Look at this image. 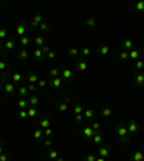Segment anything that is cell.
I'll list each match as a JSON object with an SVG mask.
<instances>
[{"mask_svg":"<svg viewBox=\"0 0 144 161\" xmlns=\"http://www.w3.org/2000/svg\"><path fill=\"white\" fill-rule=\"evenodd\" d=\"M127 128H128L130 135H137V134H138V124H137V121H135V119H131V121L128 122Z\"/></svg>","mask_w":144,"mask_h":161,"instance_id":"cell-3","label":"cell"},{"mask_svg":"<svg viewBox=\"0 0 144 161\" xmlns=\"http://www.w3.org/2000/svg\"><path fill=\"white\" fill-rule=\"evenodd\" d=\"M62 81H64V79H62V78H59V76H58V78H53V79L51 81V85H52V88H55V89H59V88L62 86Z\"/></svg>","mask_w":144,"mask_h":161,"instance_id":"cell-16","label":"cell"},{"mask_svg":"<svg viewBox=\"0 0 144 161\" xmlns=\"http://www.w3.org/2000/svg\"><path fill=\"white\" fill-rule=\"evenodd\" d=\"M131 161H144V152L143 151H135L133 155H131Z\"/></svg>","mask_w":144,"mask_h":161,"instance_id":"cell-12","label":"cell"},{"mask_svg":"<svg viewBox=\"0 0 144 161\" xmlns=\"http://www.w3.org/2000/svg\"><path fill=\"white\" fill-rule=\"evenodd\" d=\"M143 75H144V69H143Z\"/></svg>","mask_w":144,"mask_h":161,"instance_id":"cell-62","label":"cell"},{"mask_svg":"<svg viewBox=\"0 0 144 161\" xmlns=\"http://www.w3.org/2000/svg\"><path fill=\"white\" fill-rule=\"evenodd\" d=\"M12 81H13V84H20L23 81V76L19 72H15V73H12Z\"/></svg>","mask_w":144,"mask_h":161,"instance_id":"cell-25","label":"cell"},{"mask_svg":"<svg viewBox=\"0 0 144 161\" xmlns=\"http://www.w3.org/2000/svg\"><path fill=\"white\" fill-rule=\"evenodd\" d=\"M143 52H144V48H143Z\"/></svg>","mask_w":144,"mask_h":161,"instance_id":"cell-63","label":"cell"},{"mask_svg":"<svg viewBox=\"0 0 144 161\" xmlns=\"http://www.w3.org/2000/svg\"><path fill=\"white\" fill-rule=\"evenodd\" d=\"M82 115H84L87 119H92L94 115H95V111H94L92 108H88V109H85V111L82 112Z\"/></svg>","mask_w":144,"mask_h":161,"instance_id":"cell-22","label":"cell"},{"mask_svg":"<svg viewBox=\"0 0 144 161\" xmlns=\"http://www.w3.org/2000/svg\"><path fill=\"white\" fill-rule=\"evenodd\" d=\"M43 135H46V137H52L53 135V129L49 127V128H46L45 131H43Z\"/></svg>","mask_w":144,"mask_h":161,"instance_id":"cell-46","label":"cell"},{"mask_svg":"<svg viewBox=\"0 0 144 161\" xmlns=\"http://www.w3.org/2000/svg\"><path fill=\"white\" fill-rule=\"evenodd\" d=\"M43 145H45L46 148H51V147H52V141H51V139H45Z\"/></svg>","mask_w":144,"mask_h":161,"instance_id":"cell-55","label":"cell"},{"mask_svg":"<svg viewBox=\"0 0 144 161\" xmlns=\"http://www.w3.org/2000/svg\"><path fill=\"white\" fill-rule=\"evenodd\" d=\"M15 33L18 35V36H26V23L22 20V22H19L18 23V26H16V29H15Z\"/></svg>","mask_w":144,"mask_h":161,"instance_id":"cell-2","label":"cell"},{"mask_svg":"<svg viewBox=\"0 0 144 161\" xmlns=\"http://www.w3.org/2000/svg\"><path fill=\"white\" fill-rule=\"evenodd\" d=\"M134 81H135V85H138V86H143V85H144V75H143V72H138V73H135V76H134Z\"/></svg>","mask_w":144,"mask_h":161,"instance_id":"cell-14","label":"cell"},{"mask_svg":"<svg viewBox=\"0 0 144 161\" xmlns=\"http://www.w3.org/2000/svg\"><path fill=\"white\" fill-rule=\"evenodd\" d=\"M121 46L124 48V51H133L134 49V42L130 39V38H124L122 40H121Z\"/></svg>","mask_w":144,"mask_h":161,"instance_id":"cell-6","label":"cell"},{"mask_svg":"<svg viewBox=\"0 0 144 161\" xmlns=\"http://www.w3.org/2000/svg\"><path fill=\"white\" fill-rule=\"evenodd\" d=\"M18 106H19V109H26V108L29 106V102H28V99H25V98H20V99L18 101Z\"/></svg>","mask_w":144,"mask_h":161,"instance_id":"cell-26","label":"cell"},{"mask_svg":"<svg viewBox=\"0 0 144 161\" xmlns=\"http://www.w3.org/2000/svg\"><path fill=\"white\" fill-rule=\"evenodd\" d=\"M98 154H99V157L107 158V157L110 155V148H108V147H99V148H98Z\"/></svg>","mask_w":144,"mask_h":161,"instance_id":"cell-17","label":"cell"},{"mask_svg":"<svg viewBox=\"0 0 144 161\" xmlns=\"http://www.w3.org/2000/svg\"><path fill=\"white\" fill-rule=\"evenodd\" d=\"M2 49H3V45H2V43H0V51H2Z\"/></svg>","mask_w":144,"mask_h":161,"instance_id":"cell-61","label":"cell"},{"mask_svg":"<svg viewBox=\"0 0 144 161\" xmlns=\"http://www.w3.org/2000/svg\"><path fill=\"white\" fill-rule=\"evenodd\" d=\"M59 73H61V69H58V68H51V69H49V76H51L52 79H53V78H58Z\"/></svg>","mask_w":144,"mask_h":161,"instance_id":"cell-27","label":"cell"},{"mask_svg":"<svg viewBox=\"0 0 144 161\" xmlns=\"http://www.w3.org/2000/svg\"><path fill=\"white\" fill-rule=\"evenodd\" d=\"M26 112H28V117H29V118H35V117L39 115V109H38L36 106H29V108L26 109Z\"/></svg>","mask_w":144,"mask_h":161,"instance_id":"cell-11","label":"cell"},{"mask_svg":"<svg viewBox=\"0 0 144 161\" xmlns=\"http://www.w3.org/2000/svg\"><path fill=\"white\" fill-rule=\"evenodd\" d=\"M56 109H58V111H61V112H66V111H68V104H66V102H64V101L56 102Z\"/></svg>","mask_w":144,"mask_h":161,"instance_id":"cell-21","label":"cell"},{"mask_svg":"<svg viewBox=\"0 0 144 161\" xmlns=\"http://www.w3.org/2000/svg\"><path fill=\"white\" fill-rule=\"evenodd\" d=\"M45 36L43 35H36V38H35V45L38 46V48H42V46H45Z\"/></svg>","mask_w":144,"mask_h":161,"instance_id":"cell-13","label":"cell"},{"mask_svg":"<svg viewBox=\"0 0 144 161\" xmlns=\"http://www.w3.org/2000/svg\"><path fill=\"white\" fill-rule=\"evenodd\" d=\"M33 20H35L36 23H39V25H41V23L43 22V18H42V15H41V13H36V15L33 16Z\"/></svg>","mask_w":144,"mask_h":161,"instance_id":"cell-43","label":"cell"},{"mask_svg":"<svg viewBox=\"0 0 144 161\" xmlns=\"http://www.w3.org/2000/svg\"><path fill=\"white\" fill-rule=\"evenodd\" d=\"M39 127H41L42 129L49 128V127H51V119H49L48 117H42V118H41V121H39Z\"/></svg>","mask_w":144,"mask_h":161,"instance_id":"cell-9","label":"cell"},{"mask_svg":"<svg viewBox=\"0 0 144 161\" xmlns=\"http://www.w3.org/2000/svg\"><path fill=\"white\" fill-rule=\"evenodd\" d=\"M102 141H104L102 134H101V132H95V135L92 137V142H94V144H97V145H99Z\"/></svg>","mask_w":144,"mask_h":161,"instance_id":"cell-23","label":"cell"},{"mask_svg":"<svg viewBox=\"0 0 144 161\" xmlns=\"http://www.w3.org/2000/svg\"><path fill=\"white\" fill-rule=\"evenodd\" d=\"M0 161H9V155L2 152V154H0Z\"/></svg>","mask_w":144,"mask_h":161,"instance_id":"cell-53","label":"cell"},{"mask_svg":"<svg viewBox=\"0 0 144 161\" xmlns=\"http://www.w3.org/2000/svg\"><path fill=\"white\" fill-rule=\"evenodd\" d=\"M81 53H82V56H89V55H91V49H89L88 46H84V48L81 49Z\"/></svg>","mask_w":144,"mask_h":161,"instance_id":"cell-40","label":"cell"},{"mask_svg":"<svg viewBox=\"0 0 144 161\" xmlns=\"http://www.w3.org/2000/svg\"><path fill=\"white\" fill-rule=\"evenodd\" d=\"M81 135L84 137V139H89L95 135V131L92 129V127H84L81 131Z\"/></svg>","mask_w":144,"mask_h":161,"instance_id":"cell-4","label":"cell"},{"mask_svg":"<svg viewBox=\"0 0 144 161\" xmlns=\"http://www.w3.org/2000/svg\"><path fill=\"white\" fill-rule=\"evenodd\" d=\"M95 161H105V158H102V157H98Z\"/></svg>","mask_w":144,"mask_h":161,"instance_id":"cell-57","label":"cell"},{"mask_svg":"<svg viewBox=\"0 0 144 161\" xmlns=\"http://www.w3.org/2000/svg\"><path fill=\"white\" fill-rule=\"evenodd\" d=\"M61 76H62V79H64V81H71V79L74 78V72H72V69L65 68V69H62V71H61Z\"/></svg>","mask_w":144,"mask_h":161,"instance_id":"cell-7","label":"cell"},{"mask_svg":"<svg viewBox=\"0 0 144 161\" xmlns=\"http://www.w3.org/2000/svg\"><path fill=\"white\" fill-rule=\"evenodd\" d=\"M42 137H43V131H42V128H38V129L33 131V138H35V139H41Z\"/></svg>","mask_w":144,"mask_h":161,"instance_id":"cell-31","label":"cell"},{"mask_svg":"<svg viewBox=\"0 0 144 161\" xmlns=\"http://www.w3.org/2000/svg\"><path fill=\"white\" fill-rule=\"evenodd\" d=\"M128 53H130V59H133V61H135V62L141 58V51H140V49H133V51H130Z\"/></svg>","mask_w":144,"mask_h":161,"instance_id":"cell-8","label":"cell"},{"mask_svg":"<svg viewBox=\"0 0 144 161\" xmlns=\"http://www.w3.org/2000/svg\"><path fill=\"white\" fill-rule=\"evenodd\" d=\"M82 119H84V115H82V114H79V115H75V117H74V121H75V122H81Z\"/></svg>","mask_w":144,"mask_h":161,"instance_id":"cell-52","label":"cell"},{"mask_svg":"<svg viewBox=\"0 0 144 161\" xmlns=\"http://www.w3.org/2000/svg\"><path fill=\"white\" fill-rule=\"evenodd\" d=\"M33 56H35V59H36L38 62H41V61L43 59L45 55L42 53V49H41V48H36V49L33 51Z\"/></svg>","mask_w":144,"mask_h":161,"instance_id":"cell-18","label":"cell"},{"mask_svg":"<svg viewBox=\"0 0 144 161\" xmlns=\"http://www.w3.org/2000/svg\"><path fill=\"white\" fill-rule=\"evenodd\" d=\"M135 10L137 12H144V0H141V2H138L135 5Z\"/></svg>","mask_w":144,"mask_h":161,"instance_id":"cell-39","label":"cell"},{"mask_svg":"<svg viewBox=\"0 0 144 161\" xmlns=\"http://www.w3.org/2000/svg\"><path fill=\"white\" fill-rule=\"evenodd\" d=\"M15 45H16L15 39H7V40L3 43V48H5L6 51H12V49H15Z\"/></svg>","mask_w":144,"mask_h":161,"instance_id":"cell-15","label":"cell"},{"mask_svg":"<svg viewBox=\"0 0 144 161\" xmlns=\"http://www.w3.org/2000/svg\"><path fill=\"white\" fill-rule=\"evenodd\" d=\"M2 91H3V85H2V84H0V92H2Z\"/></svg>","mask_w":144,"mask_h":161,"instance_id":"cell-60","label":"cell"},{"mask_svg":"<svg viewBox=\"0 0 144 161\" xmlns=\"http://www.w3.org/2000/svg\"><path fill=\"white\" fill-rule=\"evenodd\" d=\"M46 56H48L49 59H55V58H56V53H55V52H53V51L51 49V51H49V53H48Z\"/></svg>","mask_w":144,"mask_h":161,"instance_id":"cell-54","label":"cell"},{"mask_svg":"<svg viewBox=\"0 0 144 161\" xmlns=\"http://www.w3.org/2000/svg\"><path fill=\"white\" fill-rule=\"evenodd\" d=\"M6 68H7V63H6L5 59H2V61H0V71H5Z\"/></svg>","mask_w":144,"mask_h":161,"instance_id":"cell-48","label":"cell"},{"mask_svg":"<svg viewBox=\"0 0 144 161\" xmlns=\"http://www.w3.org/2000/svg\"><path fill=\"white\" fill-rule=\"evenodd\" d=\"M38 86H39V88H45V86H46V81H45V79H39V81H38Z\"/></svg>","mask_w":144,"mask_h":161,"instance_id":"cell-51","label":"cell"},{"mask_svg":"<svg viewBox=\"0 0 144 161\" xmlns=\"http://www.w3.org/2000/svg\"><path fill=\"white\" fill-rule=\"evenodd\" d=\"M48 157H49V160H56L58 158V151L56 150H49L48 151Z\"/></svg>","mask_w":144,"mask_h":161,"instance_id":"cell-34","label":"cell"},{"mask_svg":"<svg viewBox=\"0 0 144 161\" xmlns=\"http://www.w3.org/2000/svg\"><path fill=\"white\" fill-rule=\"evenodd\" d=\"M108 52H110V46H108V45H102V46L99 48V55L105 56Z\"/></svg>","mask_w":144,"mask_h":161,"instance_id":"cell-32","label":"cell"},{"mask_svg":"<svg viewBox=\"0 0 144 161\" xmlns=\"http://www.w3.org/2000/svg\"><path fill=\"white\" fill-rule=\"evenodd\" d=\"M28 102H29V106H38V104L41 102V99H39L38 95H30L28 98Z\"/></svg>","mask_w":144,"mask_h":161,"instance_id":"cell-10","label":"cell"},{"mask_svg":"<svg viewBox=\"0 0 144 161\" xmlns=\"http://www.w3.org/2000/svg\"><path fill=\"white\" fill-rule=\"evenodd\" d=\"M118 58H120L121 61H127V59H130V53H128L127 51H122V52H120Z\"/></svg>","mask_w":144,"mask_h":161,"instance_id":"cell-35","label":"cell"},{"mask_svg":"<svg viewBox=\"0 0 144 161\" xmlns=\"http://www.w3.org/2000/svg\"><path fill=\"white\" fill-rule=\"evenodd\" d=\"M2 152H3V145L0 144V154H2Z\"/></svg>","mask_w":144,"mask_h":161,"instance_id":"cell-59","label":"cell"},{"mask_svg":"<svg viewBox=\"0 0 144 161\" xmlns=\"http://www.w3.org/2000/svg\"><path fill=\"white\" fill-rule=\"evenodd\" d=\"M6 38H7V29L0 28V40H2V39H6Z\"/></svg>","mask_w":144,"mask_h":161,"instance_id":"cell-42","label":"cell"},{"mask_svg":"<svg viewBox=\"0 0 144 161\" xmlns=\"http://www.w3.org/2000/svg\"><path fill=\"white\" fill-rule=\"evenodd\" d=\"M135 68H137L138 71H143V69H144V61H143V59H138V61L135 62Z\"/></svg>","mask_w":144,"mask_h":161,"instance_id":"cell-41","label":"cell"},{"mask_svg":"<svg viewBox=\"0 0 144 161\" xmlns=\"http://www.w3.org/2000/svg\"><path fill=\"white\" fill-rule=\"evenodd\" d=\"M72 111H74V115H79V114H82V112H84V108H82V105H81V104H75V105H74V108H72Z\"/></svg>","mask_w":144,"mask_h":161,"instance_id":"cell-28","label":"cell"},{"mask_svg":"<svg viewBox=\"0 0 144 161\" xmlns=\"http://www.w3.org/2000/svg\"><path fill=\"white\" fill-rule=\"evenodd\" d=\"M38 26H39V23H36L35 20H32V22H30V28H32V29H36Z\"/></svg>","mask_w":144,"mask_h":161,"instance_id":"cell-56","label":"cell"},{"mask_svg":"<svg viewBox=\"0 0 144 161\" xmlns=\"http://www.w3.org/2000/svg\"><path fill=\"white\" fill-rule=\"evenodd\" d=\"M41 49H42V53H43V55H48V53H49V51H51V46L45 45V46H42Z\"/></svg>","mask_w":144,"mask_h":161,"instance_id":"cell-47","label":"cell"},{"mask_svg":"<svg viewBox=\"0 0 144 161\" xmlns=\"http://www.w3.org/2000/svg\"><path fill=\"white\" fill-rule=\"evenodd\" d=\"M39 29H41L42 32H48V30H49V25H48L46 22H42V23L39 25Z\"/></svg>","mask_w":144,"mask_h":161,"instance_id":"cell-44","label":"cell"},{"mask_svg":"<svg viewBox=\"0 0 144 161\" xmlns=\"http://www.w3.org/2000/svg\"><path fill=\"white\" fill-rule=\"evenodd\" d=\"M91 127H92V129H94L95 132H99V129H101V124H99V122H97V121H95V122H92V125H91Z\"/></svg>","mask_w":144,"mask_h":161,"instance_id":"cell-45","label":"cell"},{"mask_svg":"<svg viewBox=\"0 0 144 161\" xmlns=\"http://www.w3.org/2000/svg\"><path fill=\"white\" fill-rule=\"evenodd\" d=\"M97 160V157L94 155V154H88L87 157H85V161H95Z\"/></svg>","mask_w":144,"mask_h":161,"instance_id":"cell-50","label":"cell"},{"mask_svg":"<svg viewBox=\"0 0 144 161\" xmlns=\"http://www.w3.org/2000/svg\"><path fill=\"white\" fill-rule=\"evenodd\" d=\"M19 42H20V45H22V46H28V45L30 43V39H29L28 36H22Z\"/></svg>","mask_w":144,"mask_h":161,"instance_id":"cell-36","label":"cell"},{"mask_svg":"<svg viewBox=\"0 0 144 161\" xmlns=\"http://www.w3.org/2000/svg\"><path fill=\"white\" fill-rule=\"evenodd\" d=\"M76 68H78V71L84 72V71H87V69H88V63H87L85 61H79V62H78V65H76Z\"/></svg>","mask_w":144,"mask_h":161,"instance_id":"cell-29","label":"cell"},{"mask_svg":"<svg viewBox=\"0 0 144 161\" xmlns=\"http://www.w3.org/2000/svg\"><path fill=\"white\" fill-rule=\"evenodd\" d=\"M3 92H5L6 95H13V94L16 92L15 84H13V82H6V84L3 85Z\"/></svg>","mask_w":144,"mask_h":161,"instance_id":"cell-5","label":"cell"},{"mask_svg":"<svg viewBox=\"0 0 144 161\" xmlns=\"http://www.w3.org/2000/svg\"><path fill=\"white\" fill-rule=\"evenodd\" d=\"M18 94H19L22 98H25V96L29 94V91H28V86H19V88H18Z\"/></svg>","mask_w":144,"mask_h":161,"instance_id":"cell-30","label":"cell"},{"mask_svg":"<svg viewBox=\"0 0 144 161\" xmlns=\"http://www.w3.org/2000/svg\"><path fill=\"white\" fill-rule=\"evenodd\" d=\"M85 26H88V28H94V26H97V19H95L94 16H89V18L85 20Z\"/></svg>","mask_w":144,"mask_h":161,"instance_id":"cell-24","label":"cell"},{"mask_svg":"<svg viewBox=\"0 0 144 161\" xmlns=\"http://www.w3.org/2000/svg\"><path fill=\"white\" fill-rule=\"evenodd\" d=\"M117 134H118V138H120V141H121V142L127 144V142H130V141H131V138H130V132H128V128H127V125H125L124 122H118V124H117Z\"/></svg>","mask_w":144,"mask_h":161,"instance_id":"cell-1","label":"cell"},{"mask_svg":"<svg viewBox=\"0 0 144 161\" xmlns=\"http://www.w3.org/2000/svg\"><path fill=\"white\" fill-rule=\"evenodd\" d=\"M18 58H19L20 61H26V59L29 58V52H28L26 49H20V51L18 52Z\"/></svg>","mask_w":144,"mask_h":161,"instance_id":"cell-20","label":"cell"},{"mask_svg":"<svg viewBox=\"0 0 144 161\" xmlns=\"http://www.w3.org/2000/svg\"><path fill=\"white\" fill-rule=\"evenodd\" d=\"M18 118H19V119H26V118H28L26 109H19V111H18Z\"/></svg>","mask_w":144,"mask_h":161,"instance_id":"cell-33","label":"cell"},{"mask_svg":"<svg viewBox=\"0 0 144 161\" xmlns=\"http://www.w3.org/2000/svg\"><path fill=\"white\" fill-rule=\"evenodd\" d=\"M26 79L29 81V84H38V81H39V78H38V75H36L35 72H30V73H28Z\"/></svg>","mask_w":144,"mask_h":161,"instance_id":"cell-19","label":"cell"},{"mask_svg":"<svg viewBox=\"0 0 144 161\" xmlns=\"http://www.w3.org/2000/svg\"><path fill=\"white\" fill-rule=\"evenodd\" d=\"M102 115H104L105 118H108V117H111V115H112V109H111L110 106H107V108H104V109H102Z\"/></svg>","mask_w":144,"mask_h":161,"instance_id":"cell-37","label":"cell"},{"mask_svg":"<svg viewBox=\"0 0 144 161\" xmlns=\"http://www.w3.org/2000/svg\"><path fill=\"white\" fill-rule=\"evenodd\" d=\"M69 55H71L72 58H76V56L79 55V49H78V48H71V49H69Z\"/></svg>","mask_w":144,"mask_h":161,"instance_id":"cell-38","label":"cell"},{"mask_svg":"<svg viewBox=\"0 0 144 161\" xmlns=\"http://www.w3.org/2000/svg\"><path fill=\"white\" fill-rule=\"evenodd\" d=\"M56 161H65V160H64L62 157H58V158H56Z\"/></svg>","mask_w":144,"mask_h":161,"instance_id":"cell-58","label":"cell"},{"mask_svg":"<svg viewBox=\"0 0 144 161\" xmlns=\"http://www.w3.org/2000/svg\"><path fill=\"white\" fill-rule=\"evenodd\" d=\"M36 89H38V88H36L35 84H29V85H28V91H29V92H35Z\"/></svg>","mask_w":144,"mask_h":161,"instance_id":"cell-49","label":"cell"}]
</instances>
